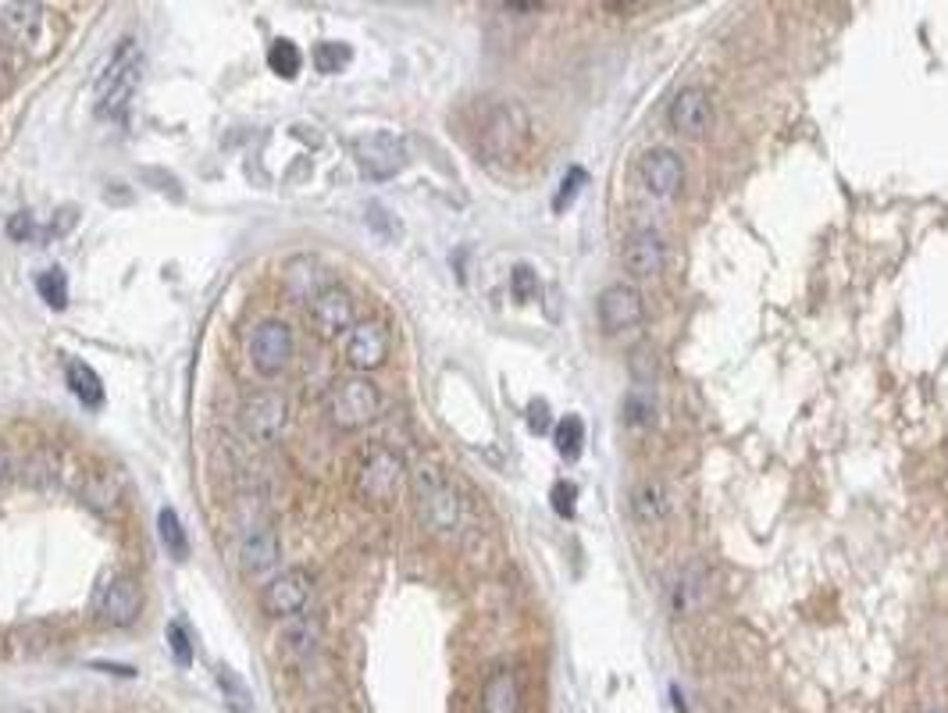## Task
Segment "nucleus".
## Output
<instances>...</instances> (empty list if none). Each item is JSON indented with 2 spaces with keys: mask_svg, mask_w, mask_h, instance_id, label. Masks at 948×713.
<instances>
[{
  "mask_svg": "<svg viewBox=\"0 0 948 713\" xmlns=\"http://www.w3.org/2000/svg\"><path fill=\"white\" fill-rule=\"evenodd\" d=\"M0 33H4L8 44L22 50L25 58L47 61L50 54L58 50L61 22L44 4H8L4 15H0Z\"/></svg>",
  "mask_w": 948,
  "mask_h": 713,
  "instance_id": "obj_1",
  "label": "nucleus"
},
{
  "mask_svg": "<svg viewBox=\"0 0 948 713\" xmlns=\"http://www.w3.org/2000/svg\"><path fill=\"white\" fill-rule=\"evenodd\" d=\"M382 411V393L368 375H346L335 379L324 393V418L339 432H357V428L371 425Z\"/></svg>",
  "mask_w": 948,
  "mask_h": 713,
  "instance_id": "obj_2",
  "label": "nucleus"
},
{
  "mask_svg": "<svg viewBox=\"0 0 948 713\" xmlns=\"http://www.w3.org/2000/svg\"><path fill=\"white\" fill-rule=\"evenodd\" d=\"M140 79H143V50L135 47V39H121L111 61H107L104 75L97 79V115L100 118L126 115L135 90H140Z\"/></svg>",
  "mask_w": 948,
  "mask_h": 713,
  "instance_id": "obj_3",
  "label": "nucleus"
},
{
  "mask_svg": "<svg viewBox=\"0 0 948 713\" xmlns=\"http://www.w3.org/2000/svg\"><path fill=\"white\" fill-rule=\"evenodd\" d=\"M403 486H406V464L400 453H392L386 447H375L364 453L357 478H354L357 500L371 507H389L400 500Z\"/></svg>",
  "mask_w": 948,
  "mask_h": 713,
  "instance_id": "obj_4",
  "label": "nucleus"
},
{
  "mask_svg": "<svg viewBox=\"0 0 948 713\" xmlns=\"http://www.w3.org/2000/svg\"><path fill=\"white\" fill-rule=\"evenodd\" d=\"M414 496H417V514L431 532H453L460 524V496L446 482L442 471L422 464L414 471Z\"/></svg>",
  "mask_w": 948,
  "mask_h": 713,
  "instance_id": "obj_5",
  "label": "nucleus"
},
{
  "mask_svg": "<svg viewBox=\"0 0 948 713\" xmlns=\"http://www.w3.org/2000/svg\"><path fill=\"white\" fill-rule=\"evenodd\" d=\"M140 610L143 592L132 574H111L100 585L97 599H93V614H97V625L104 628H132L140 621Z\"/></svg>",
  "mask_w": 948,
  "mask_h": 713,
  "instance_id": "obj_6",
  "label": "nucleus"
},
{
  "mask_svg": "<svg viewBox=\"0 0 948 713\" xmlns=\"http://www.w3.org/2000/svg\"><path fill=\"white\" fill-rule=\"evenodd\" d=\"M307 321H310V329H315L318 340L335 343L339 335H349V329L357 325L354 296H349L343 286H324L315 300H310Z\"/></svg>",
  "mask_w": 948,
  "mask_h": 713,
  "instance_id": "obj_7",
  "label": "nucleus"
},
{
  "mask_svg": "<svg viewBox=\"0 0 948 713\" xmlns=\"http://www.w3.org/2000/svg\"><path fill=\"white\" fill-rule=\"evenodd\" d=\"M354 157H357V168L368 175V179L382 182L403 171L406 146L400 136H392V132H368V136L354 140Z\"/></svg>",
  "mask_w": 948,
  "mask_h": 713,
  "instance_id": "obj_8",
  "label": "nucleus"
},
{
  "mask_svg": "<svg viewBox=\"0 0 948 713\" xmlns=\"http://www.w3.org/2000/svg\"><path fill=\"white\" fill-rule=\"evenodd\" d=\"M289 421V407L279 393H250L239 407V428L253 442H275Z\"/></svg>",
  "mask_w": 948,
  "mask_h": 713,
  "instance_id": "obj_9",
  "label": "nucleus"
},
{
  "mask_svg": "<svg viewBox=\"0 0 948 713\" xmlns=\"http://www.w3.org/2000/svg\"><path fill=\"white\" fill-rule=\"evenodd\" d=\"M310 585H315L310 571H304V568L282 571L279 578H271V582L264 585V592H261V610H264L268 617H293V614H300V610L307 607V599H310Z\"/></svg>",
  "mask_w": 948,
  "mask_h": 713,
  "instance_id": "obj_10",
  "label": "nucleus"
},
{
  "mask_svg": "<svg viewBox=\"0 0 948 713\" xmlns=\"http://www.w3.org/2000/svg\"><path fill=\"white\" fill-rule=\"evenodd\" d=\"M528 136V118L518 104H499L482 129V151L489 157H513Z\"/></svg>",
  "mask_w": 948,
  "mask_h": 713,
  "instance_id": "obj_11",
  "label": "nucleus"
},
{
  "mask_svg": "<svg viewBox=\"0 0 948 713\" xmlns=\"http://www.w3.org/2000/svg\"><path fill=\"white\" fill-rule=\"evenodd\" d=\"M389 329L382 321H357L346 335V365L354 371H375L389 360Z\"/></svg>",
  "mask_w": 948,
  "mask_h": 713,
  "instance_id": "obj_12",
  "label": "nucleus"
},
{
  "mask_svg": "<svg viewBox=\"0 0 948 713\" xmlns=\"http://www.w3.org/2000/svg\"><path fill=\"white\" fill-rule=\"evenodd\" d=\"M289 357H293V332L286 321H264V325L253 329L250 360L257 371L271 379V375H279L289 365Z\"/></svg>",
  "mask_w": 948,
  "mask_h": 713,
  "instance_id": "obj_13",
  "label": "nucleus"
},
{
  "mask_svg": "<svg viewBox=\"0 0 948 713\" xmlns=\"http://www.w3.org/2000/svg\"><path fill=\"white\" fill-rule=\"evenodd\" d=\"M595 314H600V325L603 332L617 335V332H628L642 321L645 307H642V293L635 286H625V282H617V286H606L600 293V304H595Z\"/></svg>",
  "mask_w": 948,
  "mask_h": 713,
  "instance_id": "obj_14",
  "label": "nucleus"
},
{
  "mask_svg": "<svg viewBox=\"0 0 948 713\" xmlns=\"http://www.w3.org/2000/svg\"><path fill=\"white\" fill-rule=\"evenodd\" d=\"M639 175H642V186L649 193H653L656 200H671L682 193L685 186V165L682 157H677L674 151H663V146H656V151H649L642 161H639Z\"/></svg>",
  "mask_w": 948,
  "mask_h": 713,
  "instance_id": "obj_15",
  "label": "nucleus"
},
{
  "mask_svg": "<svg viewBox=\"0 0 948 713\" xmlns=\"http://www.w3.org/2000/svg\"><path fill=\"white\" fill-rule=\"evenodd\" d=\"M663 261H667V243L656 228H639V233L628 236L625 250H620V264L625 272H631L635 278H653Z\"/></svg>",
  "mask_w": 948,
  "mask_h": 713,
  "instance_id": "obj_16",
  "label": "nucleus"
},
{
  "mask_svg": "<svg viewBox=\"0 0 948 713\" xmlns=\"http://www.w3.org/2000/svg\"><path fill=\"white\" fill-rule=\"evenodd\" d=\"M667 118H671V129L682 132V136H702L713 122V104L707 97V90H699V86L682 90L671 100Z\"/></svg>",
  "mask_w": 948,
  "mask_h": 713,
  "instance_id": "obj_17",
  "label": "nucleus"
},
{
  "mask_svg": "<svg viewBox=\"0 0 948 713\" xmlns=\"http://www.w3.org/2000/svg\"><path fill=\"white\" fill-rule=\"evenodd\" d=\"M279 557H282V546H279L275 528H253L247 532V539L239 546V563L250 578L271 571L279 563Z\"/></svg>",
  "mask_w": 948,
  "mask_h": 713,
  "instance_id": "obj_18",
  "label": "nucleus"
},
{
  "mask_svg": "<svg viewBox=\"0 0 948 713\" xmlns=\"http://www.w3.org/2000/svg\"><path fill=\"white\" fill-rule=\"evenodd\" d=\"M321 642V621L318 617H296L279 635V656L286 664H304Z\"/></svg>",
  "mask_w": 948,
  "mask_h": 713,
  "instance_id": "obj_19",
  "label": "nucleus"
},
{
  "mask_svg": "<svg viewBox=\"0 0 948 713\" xmlns=\"http://www.w3.org/2000/svg\"><path fill=\"white\" fill-rule=\"evenodd\" d=\"M521 681L510 667H496L482 685V713H518Z\"/></svg>",
  "mask_w": 948,
  "mask_h": 713,
  "instance_id": "obj_20",
  "label": "nucleus"
},
{
  "mask_svg": "<svg viewBox=\"0 0 948 713\" xmlns=\"http://www.w3.org/2000/svg\"><path fill=\"white\" fill-rule=\"evenodd\" d=\"M631 514H635V521H639V524H645V528H653V524H660L663 518H667V489H663V482L649 478V482H642L639 489H635Z\"/></svg>",
  "mask_w": 948,
  "mask_h": 713,
  "instance_id": "obj_21",
  "label": "nucleus"
},
{
  "mask_svg": "<svg viewBox=\"0 0 948 713\" xmlns=\"http://www.w3.org/2000/svg\"><path fill=\"white\" fill-rule=\"evenodd\" d=\"M64 379H68V389H72V393L83 400L86 407H100V403H104V382H100V375L86 365V360H68Z\"/></svg>",
  "mask_w": 948,
  "mask_h": 713,
  "instance_id": "obj_22",
  "label": "nucleus"
},
{
  "mask_svg": "<svg viewBox=\"0 0 948 713\" xmlns=\"http://www.w3.org/2000/svg\"><path fill=\"white\" fill-rule=\"evenodd\" d=\"M553 447H557L564 461H578L581 447H585V425H581V418H574V414L560 418L557 428H553Z\"/></svg>",
  "mask_w": 948,
  "mask_h": 713,
  "instance_id": "obj_23",
  "label": "nucleus"
},
{
  "mask_svg": "<svg viewBox=\"0 0 948 713\" xmlns=\"http://www.w3.org/2000/svg\"><path fill=\"white\" fill-rule=\"evenodd\" d=\"M157 532H161V543H165L171 560H186V557H189L186 528H182V521H179V514H175L171 507H165V510L157 514Z\"/></svg>",
  "mask_w": 948,
  "mask_h": 713,
  "instance_id": "obj_24",
  "label": "nucleus"
},
{
  "mask_svg": "<svg viewBox=\"0 0 948 713\" xmlns=\"http://www.w3.org/2000/svg\"><path fill=\"white\" fill-rule=\"evenodd\" d=\"M268 69L282 75V79H296L304 69V54L300 47L293 44V39H275V44L268 47Z\"/></svg>",
  "mask_w": 948,
  "mask_h": 713,
  "instance_id": "obj_25",
  "label": "nucleus"
},
{
  "mask_svg": "<svg viewBox=\"0 0 948 713\" xmlns=\"http://www.w3.org/2000/svg\"><path fill=\"white\" fill-rule=\"evenodd\" d=\"M214 678H218V685H222V692H225V703H228V706H233L236 713H250V706H253L250 689H247V681H242L233 667H218V670H214Z\"/></svg>",
  "mask_w": 948,
  "mask_h": 713,
  "instance_id": "obj_26",
  "label": "nucleus"
},
{
  "mask_svg": "<svg viewBox=\"0 0 948 713\" xmlns=\"http://www.w3.org/2000/svg\"><path fill=\"white\" fill-rule=\"evenodd\" d=\"M349 58H354V50H349L346 44H335V39H321V44L315 47V69L324 75L343 72Z\"/></svg>",
  "mask_w": 948,
  "mask_h": 713,
  "instance_id": "obj_27",
  "label": "nucleus"
},
{
  "mask_svg": "<svg viewBox=\"0 0 948 713\" xmlns=\"http://www.w3.org/2000/svg\"><path fill=\"white\" fill-rule=\"evenodd\" d=\"M656 418V400L645 389H631L625 400V425L628 428H649Z\"/></svg>",
  "mask_w": 948,
  "mask_h": 713,
  "instance_id": "obj_28",
  "label": "nucleus"
},
{
  "mask_svg": "<svg viewBox=\"0 0 948 713\" xmlns=\"http://www.w3.org/2000/svg\"><path fill=\"white\" fill-rule=\"evenodd\" d=\"M36 289L54 307V311L68 307V275L61 272V268H47V272L36 278Z\"/></svg>",
  "mask_w": 948,
  "mask_h": 713,
  "instance_id": "obj_29",
  "label": "nucleus"
},
{
  "mask_svg": "<svg viewBox=\"0 0 948 713\" xmlns=\"http://www.w3.org/2000/svg\"><path fill=\"white\" fill-rule=\"evenodd\" d=\"M585 182H589V171H585V168H567L560 190H557V197H553V211L564 214L567 207H571L574 200H578V193L585 190Z\"/></svg>",
  "mask_w": 948,
  "mask_h": 713,
  "instance_id": "obj_30",
  "label": "nucleus"
},
{
  "mask_svg": "<svg viewBox=\"0 0 948 713\" xmlns=\"http://www.w3.org/2000/svg\"><path fill=\"white\" fill-rule=\"evenodd\" d=\"M168 645H171V656L179 667H189L193 664V639H189V631L182 621H171L168 625Z\"/></svg>",
  "mask_w": 948,
  "mask_h": 713,
  "instance_id": "obj_31",
  "label": "nucleus"
},
{
  "mask_svg": "<svg viewBox=\"0 0 948 713\" xmlns=\"http://www.w3.org/2000/svg\"><path fill=\"white\" fill-rule=\"evenodd\" d=\"M510 289H513V296H518L521 304L535 300V296H538V275H535V268H528V264H518V268H513V275H510Z\"/></svg>",
  "mask_w": 948,
  "mask_h": 713,
  "instance_id": "obj_32",
  "label": "nucleus"
},
{
  "mask_svg": "<svg viewBox=\"0 0 948 713\" xmlns=\"http://www.w3.org/2000/svg\"><path fill=\"white\" fill-rule=\"evenodd\" d=\"M549 500H553V510H557L564 521H571V518H574L578 486H571V482H557V486H553V492H549Z\"/></svg>",
  "mask_w": 948,
  "mask_h": 713,
  "instance_id": "obj_33",
  "label": "nucleus"
},
{
  "mask_svg": "<svg viewBox=\"0 0 948 713\" xmlns=\"http://www.w3.org/2000/svg\"><path fill=\"white\" fill-rule=\"evenodd\" d=\"M696 592H699V582L692 578V571L682 574V582H677L674 589V614H688L696 607Z\"/></svg>",
  "mask_w": 948,
  "mask_h": 713,
  "instance_id": "obj_34",
  "label": "nucleus"
},
{
  "mask_svg": "<svg viewBox=\"0 0 948 713\" xmlns=\"http://www.w3.org/2000/svg\"><path fill=\"white\" fill-rule=\"evenodd\" d=\"M528 428H532L535 436L549 432V407L542 400H535L532 407H528Z\"/></svg>",
  "mask_w": 948,
  "mask_h": 713,
  "instance_id": "obj_35",
  "label": "nucleus"
},
{
  "mask_svg": "<svg viewBox=\"0 0 948 713\" xmlns=\"http://www.w3.org/2000/svg\"><path fill=\"white\" fill-rule=\"evenodd\" d=\"M8 233L15 236V239H29L33 233H36V225H33V214H15V218L8 222Z\"/></svg>",
  "mask_w": 948,
  "mask_h": 713,
  "instance_id": "obj_36",
  "label": "nucleus"
},
{
  "mask_svg": "<svg viewBox=\"0 0 948 713\" xmlns=\"http://www.w3.org/2000/svg\"><path fill=\"white\" fill-rule=\"evenodd\" d=\"M8 471H11V461H8V453H4V450H0V482H4V478H8Z\"/></svg>",
  "mask_w": 948,
  "mask_h": 713,
  "instance_id": "obj_37",
  "label": "nucleus"
},
{
  "mask_svg": "<svg viewBox=\"0 0 948 713\" xmlns=\"http://www.w3.org/2000/svg\"><path fill=\"white\" fill-rule=\"evenodd\" d=\"M507 11H542V4H503Z\"/></svg>",
  "mask_w": 948,
  "mask_h": 713,
  "instance_id": "obj_38",
  "label": "nucleus"
},
{
  "mask_svg": "<svg viewBox=\"0 0 948 713\" xmlns=\"http://www.w3.org/2000/svg\"><path fill=\"white\" fill-rule=\"evenodd\" d=\"M310 713H335L332 706H318V710H310Z\"/></svg>",
  "mask_w": 948,
  "mask_h": 713,
  "instance_id": "obj_39",
  "label": "nucleus"
},
{
  "mask_svg": "<svg viewBox=\"0 0 948 713\" xmlns=\"http://www.w3.org/2000/svg\"><path fill=\"white\" fill-rule=\"evenodd\" d=\"M931 713H941V710H931Z\"/></svg>",
  "mask_w": 948,
  "mask_h": 713,
  "instance_id": "obj_40",
  "label": "nucleus"
}]
</instances>
